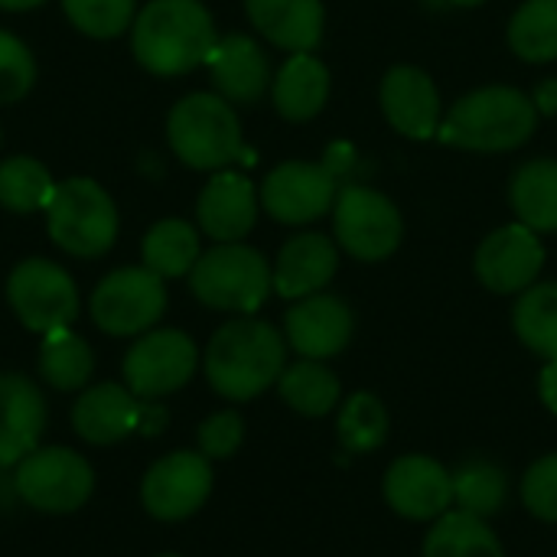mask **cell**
Returning <instances> with one entry per match:
<instances>
[{
  "label": "cell",
  "mask_w": 557,
  "mask_h": 557,
  "mask_svg": "<svg viewBox=\"0 0 557 557\" xmlns=\"http://www.w3.org/2000/svg\"><path fill=\"white\" fill-rule=\"evenodd\" d=\"M545 264V248L529 225H506L493 232L476 251V274L496 294L529 290Z\"/></svg>",
  "instance_id": "14"
},
{
  "label": "cell",
  "mask_w": 557,
  "mask_h": 557,
  "mask_svg": "<svg viewBox=\"0 0 557 557\" xmlns=\"http://www.w3.org/2000/svg\"><path fill=\"white\" fill-rule=\"evenodd\" d=\"M356 166V150L349 144H333L320 163L290 160L268 173L261 186V206L271 219L284 225H304L320 219L336 206L346 173Z\"/></svg>",
  "instance_id": "4"
},
{
  "label": "cell",
  "mask_w": 557,
  "mask_h": 557,
  "mask_svg": "<svg viewBox=\"0 0 557 557\" xmlns=\"http://www.w3.org/2000/svg\"><path fill=\"white\" fill-rule=\"evenodd\" d=\"M251 23L274 46L290 52H310L323 39L320 0H245Z\"/></svg>",
  "instance_id": "23"
},
{
  "label": "cell",
  "mask_w": 557,
  "mask_h": 557,
  "mask_svg": "<svg viewBox=\"0 0 557 557\" xmlns=\"http://www.w3.org/2000/svg\"><path fill=\"white\" fill-rule=\"evenodd\" d=\"M535 111L557 114V78H548L535 88Z\"/></svg>",
  "instance_id": "40"
},
{
  "label": "cell",
  "mask_w": 557,
  "mask_h": 557,
  "mask_svg": "<svg viewBox=\"0 0 557 557\" xmlns=\"http://www.w3.org/2000/svg\"><path fill=\"white\" fill-rule=\"evenodd\" d=\"M140 255H144V268H150L163 281L183 277L199 261V235L183 219H163L144 235Z\"/></svg>",
  "instance_id": "27"
},
{
  "label": "cell",
  "mask_w": 557,
  "mask_h": 557,
  "mask_svg": "<svg viewBox=\"0 0 557 557\" xmlns=\"http://www.w3.org/2000/svg\"><path fill=\"white\" fill-rule=\"evenodd\" d=\"M166 421H170V414H166V408H163V405H140L137 431H140V434H147V437H153V434H160V431L166 428Z\"/></svg>",
  "instance_id": "39"
},
{
  "label": "cell",
  "mask_w": 557,
  "mask_h": 557,
  "mask_svg": "<svg viewBox=\"0 0 557 557\" xmlns=\"http://www.w3.org/2000/svg\"><path fill=\"white\" fill-rule=\"evenodd\" d=\"M173 153L193 170H222L242 153V124L222 95H186L166 121Z\"/></svg>",
  "instance_id": "5"
},
{
  "label": "cell",
  "mask_w": 557,
  "mask_h": 557,
  "mask_svg": "<svg viewBox=\"0 0 557 557\" xmlns=\"http://www.w3.org/2000/svg\"><path fill=\"white\" fill-rule=\"evenodd\" d=\"M196 215L202 232L215 242L245 238L258 219V196L251 180L242 173H215L199 193Z\"/></svg>",
  "instance_id": "19"
},
{
  "label": "cell",
  "mask_w": 557,
  "mask_h": 557,
  "mask_svg": "<svg viewBox=\"0 0 557 557\" xmlns=\"http://www.w3.org/2000/svg\"><path fill=\"white\" fill-rule=\"evenodd\" d=\"M388 437V414L375 395H352L339 411V441L352 454H369Z\"/></svg>",
  "instance_id": "34"
},
{
  "label": "cell",
  "mask_w": 557,
  "mask_h": 557,
  "mask_svg": "<svg viewBox=\"0 0 557 557\" xmlns=\"http://www.w3.org/2000/svg\"><path fill=\"white\" fill-rule=\"evenodd\" d=\"M16 493L26 506L52 516L75 512L88 503L95 473L91 467L65 447H36L16 463Z\"/></svg>",
  "instance_id": "8"
},
{
  "label": "cell",
  "mask_w": 557,
  "mask_h": 557,
  "mask_svg": "<svg viewBox=\"0 0 557 557\" xmlns=\"http://www.w3.org/2000/svg\"><path fill=\"white\" fill-rule=\"evenodd\" d=\"M454 480V499L463 512L490 519L506 506L509 486H506V473L486 460H467L463 467H457Z\"/></svg>",
  "instance_id": "33"
},
{
  "label": "cell",
  "mask_w": 557,
  "mask_h": 557,
  "mask_svg": "<svg viewBox=\"0 0 557 557\" xmlns=\"http://www.w3.org/2000/svg\"><path fill=\"white\" fill-rule=\"evenodd\" d=\"M382 111L405 137L428 140L441 124V95L428 72L414 65H395L382 78Z\"/></svg>",
  "instance_id": "16"
},
{
  "label": "cell",
  "mask_w": 557,
  "mask_h": 557,
  "mask_svg": "<svg viewBox=\"0 0 557 557\" xmlns=\"http://www.w3.org/2000/svg\"><path fill=\"white\" fill-rule=\"evenodd\" d=\"M163 557H176V555H163Z\"/></svg>",
  "instance_id": "44"
},
{
  "label": "cell",
  "mask_w": 557,
  "mask_h": 557,
  "mask_svg": "<svg viewBox=\"0 0 557 557\" xmlns=\"http://www.w3.org/2000/svg\"><path fill=\"white\" fill-rule=\"evenodd\" d=\"M137 418H140V398L127 385H114V382H101L88 388L72 408V424L78 437L98 447L117 444L127 434H134Z\"/></svg>",
  "instance_id": "22"
},
{
  "label": "cell",
  "mask_w": 557,
  "mask_h": 557,
  "mask_svg": "<svg viewBox=\"0 0 557 557\" xmlns=\"http://www.w3.org/2000/svg\"><path fill=\"white\" fill-rule=\"evenodd\" d=\"M336 261H339L336 245L326 235L320 232L297 235L277 255V264L271 271L274 290L287 300H304L310 294H320L333 281Z\"/></svg>",
  "instance_id": "21"
},
{
  "label": "cell",
  "mask_w": 557,
  "mask_h": 557,
  "mask_svg": "<svg viewBox=\"0 0 557 557\" xmlns=\"http://www.w3.org/2000/svg\"><path fill=\"white\" fill-rule=\"evenodd\" d=\"M0 140H3V137H0Z\"/></svg>",
  "instance_id": "45"
},
{
  "label": "cell",
  "mask_w": 557,
  "mask_h": 557,
  "mask_svg": "<svg viewBox=\"0 0 557 557\" xmlns=\"http://www.w3.org/2000/svg\"><path fill=\"white\" fill-rule=\"evenodd\" d=\"M7 300L20 323L42 336L52 330H65L78 317L75 281L65 268L46 258H29L13 268L7 281Z\"/></svg>",
  "instance_id": "9"
},
{
  "label": "cell",
  "mask_w": 557,
  "mask_h": 557,
  "mask_svg": "<svg viewBox=\"0 0 557 557\" xmlns=\"http://www.w3.org/2000/svg\"><path fill=\"white\" fill-rule=\"evenodd\" d=\"M42 0H0V10H13V13H20V10H33V7H39Z\"/></svg>",
  "instance_id": "42"
},
{
  "label": "cell",
  "mask_w": 557,
  "mask_h": 557,
  "mask_svg": "<svg viewBox=\"0 0 557 557\" xmlns=\"http://www.w3.org/2000/svg\"><path fill=\"white\" fill-rule=\"evenodd\" d=\"M330 98V72L310 52H294L274 78V108L287 121H310Z\"/></svg>",
  "instance_id": "24"
},
{
  "label": "cell",
  "mask_w": 557,
  "mask_h": 557,
  "mask_svg": "<svg viewBox=\"0 0 557 557\" xmlns=\"http://www.w3.org/2000/svg\"><path fill=\"white\" fill-rule=\"evenodd\" d=\"M519 339L545 356L548 362L557 359V284H539L522 294L512 313Z\"/></svg>",
  "instance_id": "31"
},
{
  "label": "cell",
  "mask_w": 557,
  "mask_h": 557,
  "mask_svg": "<svg viewBox=\"0 0 557 557\" xmlns=\"http://www.w3.org/2000/svg\"><path fill=\"white\" fill-rule=\"evenodd\" d=\"M39 372H42V379L52 388L75 392V388L88 385V379L95 372V356H91L88 343L82 336H75L69 326L65 330H52V333L42 336Z\"/></svg>",
  "instance_id": "28"
},
{
  "label": "cell",
  "mask_w": 557,
  "mask_h": 557,
  "mask_svg": "<svg viewBox=\"0 0 557 557\" xmlns=\"http://www.w3.org/2000/svg\"><path fill=\"white\" fill-rule=\"evenodd\" d=\"M196 343L180 330H150L124 356V382L137 398H163L183 388L196 372Z\"/></svg>",
  "instance_id": "11"
},
{
  "label": "cell",
  "mask_w": 557,
  "mask_h": 557,
  "mask_svg": "<svg viewBox=\"0 0 557 557\" xmlns=\"http://www.w3.org/2000/svg\"><path fill=\"white\" fill-rule=\"evenodd\" d=\"M535 117V101L525 91L493 85L460 98L450 117L444 121L441 137L467 150H516L532 137Z\"/></svg>",
  "instance_id": "3"
},
{
  "label": "cell",
  "mask_w": 557,
  "mask_h": 557,
  "mask_svg": "<svg viewBox=\"0 0 557 557\" xmlns=\"http://www.w3.org/2000/svg\"><path fill=\"white\" fill-rule=\"evenodd\" d=\"M542 401L557 414V359H552L542 372Z\"/></svg>",
  "instance_id": "41"
},
{
  "label": "cell",
  "mask_w": 557,
  "mask_h": 557,
  "mask_svg": "<svg viewBox=\"0 0 557 557\" xmlns=\"http://www.w3.org/2000/svg\"><path fill=\"white\" fill-rule=\"evenodd\" d=\"M522 499L529 506L532 516L545 519V522H557V454L542 457L522 483Z\"/></svg>",
  "instance_id": "37"
},
{
  "label": "cell",
  "mask_w": 557,
  "mask_h": 557,
  "mask_svg": "<svg viewBox=\"0 0 557 557\" xmlns=\"http://www.w3.org/2000/svg\"><path fill=\"white\" fill-rule=\"evenodd\" d=\"M215 26L199 0H150L131 26V49L153 75H186L209 62Z\"/></svg>",
  "instance_id": "1"
},
{
  "label": "cell",
  "mask_w": 557,
  "mask_h": 557,
  "mask_svg": "<svg viewBox=\"0 0 557 557\" xmlns=\"http://www.w3.org/2000/svg\"><path fill=\"white\" fill-rule=\"evenodd\" d=\"M189 287L196 300L212 310L255 313L268 300L274 277L261 251L238 242H222L219 248L199 255L189 271Z\"/></svg>",
  "instance_id": "7"
},
{
  "label": "cell",
  "mask_w": 557,
  "mask_h": 557,
  "mask_svg": "<svg viewBox=\"0 0 557 557\" xmlns=\"http://www.w3.org/2000/svg\"><path fill=\"white\" fill-rule=\"evenodd\" d=\"M277 385H281V398L307 418H320L333 411L339 401V379L320 359H304L284 369Z\"/></svg>",
  "instance_id": "29"
},
{
  "label": "cell",
  "mask_w": 557,
  "mask_h": 557,
  "mask_svg": "<svg viewBox=\"0 0 557 557\" xmlns=\"http://www.w3.org/2000/svg\"><path fill=\"white\" fill-rule=\"evenodd\" d=\"M450 3H460V7H476V3H483V0H450Z\"/></svg>",
  "instance_id": "43"
},
{
  "label": "cell",
  "mask_w": 557,
  "mask_h": 557,
  "mask_svg": "<svg viewBox=\"0 0 557 557\" xmlns=\"http://www.w3.org/2000/svg\"><path fill=\"white\" fill-rule=\"evenodd\" d=\"M284 339L271 323L232 320L206 349L209 385L228 401H248L271 388L284 372Z\"/></svg>",
  "instance_id": "2"
},
{
  "label": "cell",
  "mask_w": 557,
  "mask_h": 557,
  "mask_svg": "<svg viewBox=\"0 0 557 557\" xmlns=\"http://www.w3.org/2000/svg\"><path fill=\"white\" fill-rule=\"evenodd\" d=\"M336 238L359 261H382L401 242L395 202L369 186H343L336 196Z\"/></svg>",
  "instance_id": "12"
},
{
  "label": "cell",
  "mask_w": 557,
  "mask_h": 557,
  "mask_svg": "<svg viewBox=\"0 0 557 557\" xmlns=\"http://www.w3.org/2000/svg\"><path fill=\"white\" fill-rule=\"evenodd\" d=\"M49 238L72 258H101L117 238V209L111 196L88 176L55 183L46 206Z\"/></svg>",
  "instance_id": "6"
},
{
  "label": "cell",
  "mask_w": 557,
  "mask_h": 557,
  "mask_svg": "<svg viewBox=\"0 0 557 557\" xmlns=\"http://www.w3.org/2000/svg\"><path fill=\"white\" fill-rule=\"evenodd\" d=\"M245 437V424L235 411H219L209 421H202L199 428V450L209 460H225L242 447Z\"/></svg>",
  "instance_id": "38"
},
{
  "label": "cell",
  "mask_w": 557,
  "mask_h": 557,
  "mask_svg": "<svg viewBox=\"0 0 557 557\" xmlns=\"http://www.w3.org/2000/svg\"><path fill=\"white\" fill-rule=\"evenodd\" d=\"M509 42L525 62L557 59V0H525L509 23Z\"/></svg>",
  "instance_id": "32"
},
{
  "label": "cell",
  "mask_w": 557,
  "mask_h": 557,
  "mask_svg": "<svg viewBox=\"0 0 557 557\" xmlns=\"http://www.w3.org/2000/svg\"><path fill=\"white\" fill-rule=\"evenodd\" d=\"M62 10L75 29L95 39H111L134 26V0H62Z\"/></svg>",
  "instance_id": "35"
},
{
  "label": "cell",
  "mask_w": 557,
  "mask_h": 557,
  "mask_svg": "<svg viewBox=\"0 0 557 557\" xmlns=\"http://www.w3.org/2000/svg\"><path fill=\"white\" fill-rule=\"evenodd\" d=\"M424 557H506L496 532L486 525V519L470 516L463 509L444 512L428 542H424Z\"/></svg>",
  "instance_id": "26"
},
{
  "label": "cell",
  "mask_w": 557,
  "mask_h": 557,
  "mask_svg": "<svg viewBox=\"0 0 557 557\" xmlns=\"http://www.w3.org/2000/svg\"><path fill=\"white\" fill-rule=\"evenodd\" d=\"M287 339L304 359H330L352 339V313L339 297L310 294L287 310Z\"/></svg>",
  "instance_id": "17"
},
{
  "label": "cell",
  "mask_w": 557,
  "mask_h": 557,
  "mask_svg": "<svg viewBox=\"0 0 557 557\" xmlns=\"http://www.w3.org/2000/svg\"><path fill=\"white\" fill-rule=\"evenodd\" d=\"M212 493V467L209 457L202 454H170L163 460H157L140 486V499L144 509L153 519L163 522H180L186 516H193Z\"/></svg>",
  "instance_id": "13"
},
{
  "label": "cell",
  "mask_w": 557,
  "mask_h": 557,
  "mask_svg": "<svg viewBox=\"0 0 557 557\" xmlns=\"http://www.w3.org/2000/svg\"><path fill=\"white\" fill-rule=\"evenodd\" d=\"M36 82V62H33V52L29 46L0 29V104H13L20 101Z\"/></svg>",
  "instance_id": "36"
},
{
  "label": "cell",
  "mask_w": 557,
  "mask_h": 557,
  "mask_svg": "<svg viewBox=\"0 0 557 557\" xmlns=\"http://www.w3.org/2000/svg\"><path fill=\"white\" fill-rule=\"evenodd\" d=\"M385 499L405 519H441L454 503V480L431 457H401L385 473Z\"/></svg>",
  "instance_id": "15"
},
{
  "label": "cell",
  "mask_w": 557,
  "mask_h": 557,
  "mask_svg": "<svg viewBox=\"0 0 557 557\" xmlns=\"http://www.w3.org/2000/svg\"><path fill=\"white\" fill-rule=\"evenodd\" d=\"M55 193L49 166H42L36 157H7L0 163V206L7 212L26 215L36 209H46Z\"/></svg>",
  "instance_id": "30"
},
{
  "label": "cell",
  "mask_w": 557,
  "mask_h": 557,
  "mask_svg": "<svg viewBox=\"0 0 557 557\" xmlns=\"http://www.w3.org/2000/svg\"><path fill=\"white\" fill-rule=\"evenodd\" d=\"M46 431L42 392L23 375H0V467H16Z\"/></svg>",
  "instance_id": "18"
},
{
  "label": "cell",
  "mask_w": 557,
  "mask_h": 557,
  "mask_svg": "<svg viewBox=\"0 0 557 557\" xmlns=\"http://www.w3.org/2000/svg\"><path fill=\"white\" fill-rule=\"evenodd\" d=\"M209 75H212L215 91L235 104H255L268 91V82H271L268 55L251 36H242V33H232L215 42L209 55Z\"/></svg>",
  "instance_id": "20"
},
{
  "label": "cell",
  "mask_w": 557,
  "mask_h": 557,
  "mask_svg": "<svg viewBox=\"0 0 557 557\" xmlns=\"http://www.w3.org/2000/svg\"><path fill=\"white\" fill-rule=\"evenodd\" d=\"M512 209L532 232H557V160H532L512 176Z\"/></svg>",
  "instance_id": "25"
},
{
  "label": "cell",
  "mask_w": 557,
  "mask_h": 557,
  "mask_svg": "<svg viewBox=\"0 0 557 557\" xmlns=\"http://www.w3.org/2000/svg\"><path fill=\"white\" fill-rule=\"evenodd\" d=\"M166 310L163 277L150 268H117L91 294V320L111 336L147 333Z\"/></svg>",
  "instance_id": "10"
}]
</instances>
